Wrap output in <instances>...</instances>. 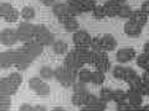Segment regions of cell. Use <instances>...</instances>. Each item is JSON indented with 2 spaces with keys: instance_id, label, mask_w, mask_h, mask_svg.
I'll list each match as a JSON object with an SVG mask.
<instances>
[{
  "instance_id": "bcb514c9",
  "label": "cell",
  "mask_w": 149,
  "mask_h": 111,
  "mask_svg": "<svg viewBox=\"0 0 149 111\" xmlns=\"http://www.w3.org/2000/svg\"><path fill=\"white\" fill-rule=\"evenodd\" d=\"M19 111H32V106H30L29 104H22Z\"/></svg>"
},
{
  "instance_id": "d4e9b609",
  "label": "cell",
  "mask_w": 149,
  "mask_h": 111,
  "mask_svg": "<svg viewBox=\"0 0 149 111\" xmlns=\"http://www.w3.org/2000/svg\"><path fill=\"white\" fill-rule=\"evenodd\" d=\"M92 79V72L88 71V69H80L77 73V80L83 83V84H87V83H91Z\"/></svg>"
},
{
  "instance_id": "3957f363",
  "label": "cell",
  "mask_w": 149,
  "mask_h": 111,
  "mask_svg": "<svg viewBox=\"0 0 149 111\" xmlns=\"http://www.w3.org/2000/svg\"><path fill=\"white\" fill-rule=\"evenodd\" d=\"M91 66L96 67L97 71L106 73L109 71L111 62L106 52H92L91 53Z\"/></svg>"
},
{
  "instance_id": "7bdbcfd3",
  "label": "cell",
  "mask_w": 149,
  "mask_h": 111,
  "mask_svg": "<svg viewBox=\"0 0 149 111\" xmlns=\"http://www.w3.org/2000/svg\"><path fill=\"white\" fill-rule=\"evenodd\" d=\"M117 111H130V105L127 101L119 103V104H117Z\"/></svg>"
},
{
  "instance_id": "52a82bcc",
  "label": "cell",
  "mask_w": 149,
  "mask_h": 111,
  "mask_svg": "<svg viewBox=\"0 0 149 111\" xmlns=\"http://www.w3.org/2000/svg\"><path fill=\"white\" fill-rule=\"evenodd\" d=\"M73 43L76 48H88L91 45V40L92 37L90 36L87 31L83 30H78L77 32L73 34Z\"/></svg>"
},
{
  "instance_id": "4dcf8cb0",
  "label": "cell",
  "mask_w": 149,
  "mask_h": 111,
  "mask_svg": "<svg viewBox=\"0 0 149 111\" xmlns=\"http://www.w3.org/2000/svg\"><path fill=\"white\" fill-rule=\"evenodd\" d=\"M104 78H106V77H104V73L98 72V71L92 72V79H91V83H93V84H96V85H101V84H103Z\"/></svg>"
},
{
  "instance_id": "f546056e",
  "label": "cell",
  "mask_w": 149,
  "mask_h": 111,
  "mask_svg": "<svg viewBox=\"0 0 149 111\" xmlns=\"http://www.w3.org/2000/svg\"><path fill=\"white\" fill-rule=\"evenodd\" d=\"M52 12L57 17L60 15H63L67 12V5L65 3H55V5L52 6Z\"/></svg>"
},
{
  "instance_id": "f1b7e54d",
  "label": "cell",
  "mask_w": 149,
  "mask_h": 111,
  "mask_svg": "<svg viewBox=\"0 0 149 111\" xmlns=\"http://www.w3.org/2000/svg\"><path fill=\"white\" fill-rule=\"evenodd\" d=\"M137 64L139 68L144 69V71H149V56L146 53H141L137 57Z\"/></svg>"
},
{
  "instance_id": "f6af8a7d",
  "label": "cell",
  "mask_w": 149,
  "mask_h": 111,
  "mask_svg": "<svg viewBox=\"0 0 149 111\" xmlns=\"http://www.w3.org/2000/svg\"><path fill=\"white\" fill-rule=\"evenodd\" d=\"M141 79L143 83H146V84H149V71H144L143 74L141 75Z\"/></svg>"
},
{
  "instance_id": "2e32d148",
  "label": "cell",
  "mask_w": 149,
  "mask_h": 111,
  "mask_svg": "<svg viewBox=\"0 0 149 111\" xmlns=\"http://www.w3.org/2000/svg\"><path fill=\"white\" fill-rule=\"evenodd\" d=\"M101 46H102V51L107 53L117 48V41L112 35L106 34L101 37Z\"/></svg>"
},
{
  "instance_id": "8992f818",
  "label": "cell",
  "mask_w": 149,
  "mask_h": 111,
  "mask_svg": "<svg viewBox=\"0 0 149 111\" xmlns=\"http://www.w3.org/2000/svg\"><path fill=\"white\" fill-rule=\"evenodd\" d=\"M29 86L39 95H49L50 94V85L39 77H32L29 80Z\"/></svg>"
},
{
  "instance_id": "f5cc1de1",
  "label": "cell",
  "mask_w": 149,
  "mask_h": 111,
  "mask_svg": "<svg viewBox=\"0 0 149 111\" xmlns=\"http://www.w3.org/2000/svg\"><path fill=\"white\" fill-rule=\"evenodd\" d=\"M139 111H149V110H148L147 106H142V108L139 109Z\"/></svg>"
},
{
  "instance_id": "7dc6e473",
  "label": "cell",
  "mask_w": 149,
  "mask_h": 111,
  "mask_svg": "<svg viewBox=\"0 0 149 111\" xmlns=\"http://www.w3.org/2000/svg\"><path fill=\"white\" fill-rule=\"evenodd\" d=\"M32 111H47V109L42 105H36V106L32 108Z\"/></svg>"
},
{
  "instance_id": "cb8c5ba5",
  "label": "cell",
  "mask_w": 149,
  "mask_h": 111,
  "mask_svg": "<svg viewBox=\"0 0 149 111\" xmlns=\"http://www.w3.org/2000/svg\"><path fill=\"white\" fill-rule=\"evenodd\" d=\"M112 101H114L117 104L127 101V92L119 89H113L112 90Z\"/></svg>"
},
{
  "instance_id": "6da1fadb",
  "label": "cell",
  "mask_w": 149,
  "mask_h": 111,
  "mask_svg": "<svg viewBox=\"0 0 149 111\" xmlns=\"http://www.w3.org/2000/svg\"><path fill=\"white\" fill-rule=\"evenodd\" d=\"M54 78H56L60 84L65 88L72 86L77 79V73H73L71 71H68L66 67H58L54 71Z\"/></svg>"
},
{
  "instance_id": "9a60e30c",
  "label": "cell",
  "mask_w": 149,
  "mask_h": 111,
  "mask_svg": "<svg viewBox=\"0 0 149 111\" xmlns=\"http://www.w3.org/2000/svg\"><path fill=\"white\" fill-rule=\"evenodd\" d=\"M85 108L90 111H104L107 108V103L102 99H100L98 96L92 94L90 101H88V104L85 106Z\"/></svg>"
},
{
  "instance_id": "ab89813d",
  "label": "cell",
  "mask_w": 149,
  "mask_h": 111,
  "mask_svg": "<svg viewBox=\"0 0 149 111\" xmlns=\"http://www.w3.org/2000/svg\"><path fill=\"white\" fill-rule=\"evenodd\" d=\"M73 18H76V17L72 16V15H70L68 12H66V14H63V15H60V16L57 17V20H58V22H60L61 25H66L67 22L72 21Z\"/></svg>"
},
{
  "instance_id": "836d02e7",
  "label": "cell",
  "mask_w": 149,
  "mask_h": 111,
  "mask_svg": "<svg viewBox=\"0 0 149 111\" xmlns=\"http://www.w3.org/2000/svg\"><path fill=\"white\" fill-rule=\"evenodd\" d=\"M90 47L92 52H103L101 46V37H92Z\"/></svg>"
},
{
  "instance_id": "d6986e66",
  "label": "cell",
  "mask_w": 149,
  "mask_h": 111,
  "mask_svg": "<svg viewBox=\"0 0 149 111\" xmlns=\"http://www.w3.org/2000/svg\"><path fill=\"white\" fill-rule=\"evenodd\" d=\"M72 51H73V53L76 54V57L78 58V61H80L83 66L91 63V53H92L91 49H88V48H74Z\"/></svg>"
},
{
  "instance_id": "f907efd6",
  "label": "cell",
  "mask_w": 149,
  "mask_h": 111,
  "mask_svg": "<svg viewBox=\"0 0 149 111\" xmlns=\"http://www.w3.org/2000/svg\"><path fill=\"white\" fill-rule=\"evenodd\" d=\"M45 5H49V6H54L55 5V3L54 1H44Z\"/></svg>"
},
{
  "instance_id": "5bb4252c",
  "label": "cell",
  "mask_w": 149,
  "mask_h": 111,
  "mask_svg": "<svg viewBox=\"0 0 149 111\" xmlns=\"http://www.w3.org/2000/svg\"><path fill=\"white\" fill-rule=\"evenodd\" d=\"M32 62H34V58L29 57V56L25 54L22 51L19 49L17 51V57H16V61H15V64H14V66H15L19 71H25Z\"/></svg>"
},
{
  "instance_id": "681fc988",
  "label": "cell",
  "mask_w": 149,
  "mask_h": 111,
  "mask_svg": "<svg viewBox=\"0 0 149 111\" xmlns=\"http://www.w3.org/2000/svg\"><path fill=\"white\" fill-rule=\"evenodd\" d=\"M0 95H5L4 94V82H3V79H0Z\"/></svg>"
},
{
  "instance_id": "8fae6325",
  "label": "cell",
  "mask_w": 149,
  "mask_h": 111,
  "mask_svg": "<svg viewBox=\"0 0 149 111\" xmlns=\"http://www.w3.org/2000/svg\"><path fill=\"white\" fill-rule=\"evenodd\" d=\"M123 1H119V0H109V1H106L103 4L104 11H106V16L108 17H116L118 16V11L119 8L123 5Z\"/></svg>"
},
{
  "instance_id": "44dd1931",
  "label": "cell",
  "mask_w": 149,
  "mask_h": 111,
  "mask_svg": "<svg viewBox=\"0 0 149 111\" xmlns=\"http://www.w3.org/2000/svg\"><path fill=\"white\" fill-rule=\"evenodd\" d=\"M124 32H125V35H128L130 37H136L142 34V27L134 25L130 21H127L124 24Z\"/></svg>"
},
{
  "instance_id": "74e56055",
  "label": "cell",
  "mask_w": 149,
  "mask_h": 111,
  "mask_svg": "<svg viewBox=\"0 0 149 111\" xmlns=\"http://www.w3.org/2000/svg\"><path fill=\"white\" fill-rule=\"evenodd\" d=\"M19 15H20V12H19L16 9H11V11L8 14V15L4 17V20H5L6 22H15L17 18H19Z\"/></svg>"
},
{
  "instance_id": "d6a6232c",
  "label": "cell",
  "mask_w": 149,
  "mask_h": 111,
  "mask_svg": "<svg viewBox=\"0 0 149 111\" xmlns=\"http://www.w3.org/2000/svg\"><path fill=\"white\" fill-rule=\"evenodd\" d=\"M40 77L42 80H50L54 78V71L50 67H42L40 69Z\"/></svg>"
},
{
  "instance_id": "603a6c76",
  "label": "cell",
  "mask_w": 149,
  "mask_h": 111,
  "mask_svg": "<svg viewBox=\"0 0 149 111\" xmlns=\"http://www.w3.org/2000/svg\"><path fill=\"white\" fill-rule=\"evenodd\" d=\"M9 84H11L13 86H15V88H19L20 86V84L22 83V77H21V74L20 73H17V72H14L11 73L10 75H8L4 78Z\"/></svg>"
},
{
  "instance_id": "277c9868",
  "label": "cell",
  "mask_w": 149,
  "mask_h": 111,
  "mask_svg": "<svg viewBox=\"0 0 149 111\" xmlns=\"http://www.w3.org/2000/svg\"><path fill=\"white\" fill-rule=\"evenodd\" d=\"M34 29H35V25L31 24V22H21L17 26V30H16L17 41L26 43L29 41L34 40Z\"/></svg>"
},
{
  "instance_id": "5b68a950",
  "label": "cell",
  "mask_w": 149,
  "mask_h": 111,
  "mask_svg": "<svg viewBox=\"0 0 149 111\" xmlns=\"http://www.w3.org/2000/svg\"><path fill=\"white\" fill-rule=\"evenodd\" d=\"M113 75L119 80H124L125 83H129L132 79H134L138 73L132 68L128 67H122V66H116L113 68Z\"/></svg>"
},
{
  "instance_id": "c3c4849f",
  "label": "cell",
  "mask_w": 149,
  "mask_h": 111,
  "mask_svg": "<svg viewBox=\"0 0 149 111\" xmlns=\"http://www.w3.org/2000/svg\"><path fill=\"white\" fill-rule=\"evenodd\" d=\"M143 53H146L147 56H149V41L144 43V52Z\"/></svg>"
},
{
  "instance_id": "7c38bea8",
  "label": "cell",
  "mask_w": 149,
  "mask_h": 111,
  "mask_svg": "<svg viewBox=\"0 0 149 111\" xmlns=\"http://www.w3.org/2000/svg\"><path fill=\"white\" fill-rule=\"evenodd\" d=\"M137 57V53H136V49L132 48V47H125L119 49L117 54H116V58L119 63H127L130 62L133 58Z\"/></svg>"
},
{
  "instance_id": "f35d334b",
  "label": "cell",
  "mask_w": 149,
  "mask_h": 111,
  "mask_svg": "<svg viewBox=\"0 0 149 111\" xmlns=\"http://www.w3.org/2000/svg\"><path fill=\"white\" fill-rule=\"evenodd\" d=\"M11 5L8 3H0V18H4L11 11Z\"/></svg>"
},
{
  "instance_id": "4316f807",
  "label": "cell",
  "mask_w": 149,
  "mask_h": 111,
  "mask_svg": "<svg viewBox=\"0 0 149 111\" xmlns=\"http://www.w3.org/2000/svg\"><path fill=\"white\" fill-rule=\"evenodd\" d=\"M20 15H21V17L25 20V22H30L32 18L35 17L36 12H35V9H34V8H31V6H25V8H22Z\"/></svg>"
},
{
  "instance_id": "484cf974",
  "label": "cell",
  "mask_w": 149,
  "mask_h": 111,
  "mask_svg": "<svg viewBox=\"0 0 149 111\" xmlns=\"http://www.w3.org/2000/svg\"><path fill=\"white\" fill-rule=\"evenodd\" d=\"M78 4H80V9L82 12L93 11V9L97 6V3L93 0H78Z\"/></svg>"
},
{
  "instance_id": "1f68e13d",
  "label": "cell",
  "mask_w": 149,
  "mask_h": 111,
  "mask_svg": "<svg viewBox=\"0 0 149 111\" xmlns=\"http://www.w3.org/2000/svg\"><path fill=\"white\" fill-rule=\"evenodd\" d=\"M92 16L96 18V20H103L106 17V11L103 5H97L92 11Z\"/></svg>"
},
{
  "instance_id": "30bf717a",
  "label": "cell",
  "mask_w": 149,
  "mask_h": 111,
  "mask_svg": "<svg viewBox=\"0 0 149 111\" xmlns=\"http://www.w3.org/2000/svg\"><path fill=\"white\" fill-rule=\"evenodd\" d=\"M17 57V51H6L0 53V69L10 68L15 64Z\"/></svg>"
},
{
  "instance_id": "60d3db41",
  "label": "cell",
  "mask_w": 149,
  "mask_h": 111,
  "mask_svg": "<svg viewBox=\"0 0 149 111\" xmlns=\"http://www.w3.org/2000/svg\"><path fill=\"white\" fill-rule=\"evenodd\" d=\"M72 89H73V92H83V91H87V88H86V84L83 83L76 80V83L72 85Z\"/></svg>"
},
{
  "instance_id": "9c48e42d",
  "label": "cell",
  "mask_w": 149,
  "mask_h": 111,
  "mask_svg": "<svg viewBox=\"0 0 149 111\" xmlns=\"http://www.w3.org/2000/svg\"><path fill=\"white\" fill-rule=\"evenodd\" d=\"M63 67H66L68 71H71L73 73H78L80 68L83 67V64L78 61V58L76 57V54L73 53V51H70V52L66 54V57H65Z\"/></svg>"
},
{
  "instance_id": "7402d4cb",
  "label": "cell",
  "mask_w": 149,
  "mask_h": 111,
  "mask_svg": "<svg viewBox=\"0 0 149 111\" xmlns=\"http://www.w3.org/2000/svg\"><path fill=\"white\" fill-rule=\"evenodd\" d=\"M67 5V12L70 14V15L72 16H78L80 14H82L81 9H80V4H78V0H71V1L66 3Z\"/></svg>"
},
{
  "instance_id": "b9f144b4",
  "label": "cell",
  "mask_w": 149,
  "mask_h": 111,
  "mask_svg": "<svg viewBox=\"0 0 149 111\" xmlns=\"http://www.w3.org/2000/svg\"><path fill=\"white\" fill-rule=\"evenodd\" d=\"M137 92H138L139 95H142V96H147V95H149V84H146V83H143V82H142V84H141V86L138 88Z\"/></svg>"
},
{
  "instance_id": "ee69618b",
  "label": "cell",
  "mask_w": 149,
  "mask_h": 111,
  "mask_svg": "<svg viewBox=\"0 0 149 111\" xmlns=\"http://www.w3.org/2000/svg\"><path fill=\"white\" fill-rule=\"evenodd\" d=\"M141 11H142V12H144L146 15H148V16H149V0H147V1H143V3H142Z\"/></svg>"
},
{
  "instance_id": "d590c367",
  "label": "cell",
  "mask_w": 149,
  "mask_h": 111,
  "mask_svg": "<svg viewBox=\"0 0 149 111\" xmlns=\"http://www.w3.org/2000/svg\"><path fill=\"white\" fill-rule=\"evenodd\" d=\"M130 14H132V9H130L128 5L123 4L122 6L119 8V11H118V16L122 17V18H129L130 17Z\"/></svg>"
},
{
  "instance_id": "db71d44e",
  "label": "cell",
  "mask_w": 149,
  "mask_h": 111,
  "mask_svg": "<svg viewBox=\"0 0 149 111\" xmlns=\"http://www.w3.org/2000/svg\"><path fill=\"white\" fill-rule=\"evenodd\" d=\"M80 111H90V110H87V109H86V108H82V109H81V110H80Z\"/></svg>"
},
{
  "instance_id": "e575fe53",
  "label": "cell",
  "mask_w": 149,
  "mask_h": 111,
  "mask_svg": "<svg viewBox=\"0 0 149 111\" xmlns=\"http://www.w3.org/2000/svg\"><path fill=\"white\" fill-rule=\"evenodd\" d=\"M112 90L113 89H109V88H103L100 92V99H102L106 103H109L112 101Z\"/></svg>"
},
{
  "instance_id": "83f0119b",
  "label": "cell",
  "mask_w": 149,
  "mask_h": 111,
  "mask_svg": "<svg viewBox=\"0 0 149 111\" xmlns=\"http://www.w3.org/2000/svg\"><path fill=\"white\" fill-rule=\"evenodd\" d=\"M52 48H54V52L55 53H57V54H63V53H66L67 52V49H68V46L67 43L65 42V41H56V42L52 45Z\"/></svg>"
},
{
  "instance_id": "816d5d0a",
  "label": "cell",
  "mask_w": 149,
  "mask_h": 111,
  "mask_svg": "<svg viewBox=\"0 0 149 111\" xmlns=\"http://www.w3.org/2000/svg\"><path fill=\"white\" fill-rule=\"evenodd\" d=\"M52 111H65V110H63L62 108H60V106H57V108H55Z\"/></svg>"
},
{
  "instance_id": "9f6ffc18",
  "label": "cell",
  "mask_w": 149,
  "mask_h": 111,
  "mask_svg": "<svg viewBox=\"0 0 149 111\" xmlns=\"http://www.w3.org/2000/svg\"><path fill=\"white\" fill-rule=\"evenodd\" d=\"M147 108H148V110H149V105H147Z\"/></svg>"
},
{
  "instance_id": "8d00e7d4",
  "label": "cell",
  "mask_w": 149,
  "mask_h": 111,
  "mask_svg": "<svg viewBox=\"0 0 149 111\" xmlns=\"http://www.w3.org/2000/svg\"><path fill=\"white\" fill-rule=\"evenodd\" d=\"M11 106V98L8 95H0V108L5 109L6 111H9Z\"/></svg>"
},
{
  "instance_id": "4fadbf2b",
  "label": "cell",
  "mask_w": 149,
  "mask_h": 111,
  "mask_svg": "<svg viewBox=\"0 0 149 111\" xmlns=\"http://www.w3.org/2000/svg\"><path fill=\"white\" fill-rule=\"evenodd\" d=\"M0 42L5 46H11L17 42V35L16 31L11 29H4L0 32Z\"/></svg>"
},
{
  "instance_id": "7a4b0ae2",
  "label": "cell",
  "mask_w": 149,
  "mask_h": 111,
  "mask_svg": "<svg viewBox=\"0 0 149 111\" xmlns=\"http://www.w3.org/2000/svg\"><path fill=\"white\" fill-rule=\"evenodd\" d=\"M34 40L36 42H39L41 46H50L55 43V36L52 32H50V30L45 25H35L34 29Z\"/></svg>"
},
{
  "instance_id": "ac0fdd59",
  "label": "cell",
  "mask_w": 149,
  "mask_h": 111,
  "mask_svg": "<svg viewBox=\"0 0 149 111\" xmlns=\"http://www.w3.org/2000/svg\"><path fill=\"white\" fill-rule=\"evenodd\" d=\"M129 21L133 22L134 25H137L139 27H143L144 25L147 24V21H148V15H146V14L142 12L141 10L132 11V14H130V17H129Z\"/></svg>"
},
{
  "instance_id": "ba28073f",
  "label": "cell",
  "mask_w": 149,
  "mask_h": 111,
  "mask_svg": "<svg viewBox=\"0 0 149 111\" xmlns=\"http://www.w3.org/2000/svg\"><path fill=\"white\" fill-rule=\"evenodd\" d=\"M20 51H22L25 54H27L29 57L35 59L37 56H40L41 53H42L44 46H41L39 42H36L35 40H31V41H29V42L24 43V46L20 48Z\"/></svg>"
},
{
  "instance_id": "ffe728a7",
  "label": "cell",
  "mask_w": 149,
  "mask_h": 111,
  "mask_svg": "<svg viewBox=\"0 0 149 111\" xmlns=\"http://www.w3.org/2000/svg\"><path fill=\"white\" fill-rule=\"evenodd\" d=\"M127 92V103L129 105H134V106H142V95H139L137 91H134V90H128V91H125Z\"/></svg>"
},
{
  "instance_id": "e0dca14e",
  "label": "cell",
  "mask_w": 149,
  "mask_h": 111,
  "mask_svg": "<svg viewBox=\"0 0 149 111\" xmlns=\"http://www.w3.org/2000/svg\"><path fill=\"white\" fill-rule=\"evenodd\" d=\"M92 94H90L88 91L83 92H73L72 95V104L76 106H86L90 101Z\"/></svg>"
},
{
  "instance_id": "11a10c76",
  "label": "cell",
  "mask_w": 149,
  "mask_h": 111,
  "mask_svg": "<svg viewBox=\"0 0 149 111\" xmlns=\"http://www.w3.org/2000/svg\"><path fill=\"white\" fill-rule=\"evenodd\" d=\"M0 111H6L5 109H3V108H0Z\"/></svg>"
}]
</instances>
